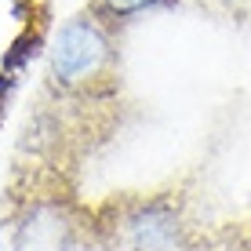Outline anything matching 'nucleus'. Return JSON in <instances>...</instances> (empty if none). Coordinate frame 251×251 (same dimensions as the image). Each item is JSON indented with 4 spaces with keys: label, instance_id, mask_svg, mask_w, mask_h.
Wrapping results in <instances>:
<instances>
[{
    "label": "nucleus",
    "instance_id": "nucleus-7",
    "mask_svg": "<svg viewBox=\"0 0 251 251\" xmlns=\"http://www.w3.org/2000/svg\"><path fill=\"white\" fill-rule=\"evenodd\" d=\"M0 251H7V248H4V240H0Z\"/></svg>",
    "mask_w": 251,
    "mask_h": 251
},
{
    "label": "nucleus",
    "instance_id": "nucleus-1",
    "mask_svg": "<svg viewBox=\"0 0 251 251\" xmlns=\"http://www.w3.org/2000/svg\"><path fill=\"white\" fill-rule=\"evenodd\" d=\"M135 102L124 76L120 33L76 11L48 44L40 88L25 113L19 150L80 178L127 131Z\"/></svg>",
    "mask_w": 251,
    "mask_h": 251
},
{
    "label": "nucleus",
    "instance_id": "nucleus-4",
    "mask_svg": "<svg viewBox=\"0 0 251 251\" xmlns=\"http://www.w3.org/2000/svg\"><path fill=\"white\" fill-rule=\"evenodd\" d=\"M182 4V0H88L84 4V11L91 15V19H99L102 25H109V29H124L127 22L142 19V15H153V11H168V7Z\"/></svg>",
    "mask_w": 251,
    "mask_h": 251
},
{
    "label": "nucleus",
    "instance_id": "nucleus-3",
    "mask_svg": "<svg viewBox=\"0 0 251 251\" xmlns=\"http://www.w3.org/2000/svg\"><path fill=\"white\" fill-rule=\"evenodd\" d=\"M84 251H211V226L189 182L117 189L91 201Z\"/></svg>",
    "mask_w": 251,
    "mask_h": 251
},
{
    "label": "nucleus",
    "instance_id": "nucleus-2",
    "mask_svg": "<svg viewBox=\"0 0 251 251\" xmlns=\"http://www.w3.org/2000/svg\"><path fill=\"white\" fill-rule=\"evenodd\" d=\"M91 201L62 168L15 153L0 193V240L7 251H84Z\"/></svg>",
    "mask_w": 251,
    "mask_h": 251
},
{
    "label": "nucleus",
    "instance_id": "nucleus-5",
    "mask_svg": "<svg viewBox=\"0 0 251 251\" xmlns=\"http://www.w3.org/2000/svg\"><path fill=\"white\" fill-rule=\"evenodd\" d=\"M211 251H251V219L211 226Z\"/></svg>",
    "mask_w": 251,
    "mask_h": 251
},
{
    "label": "nucleus",
    "instance_id": "nucleus-6",
    "mask_svg": "<svg viewBox=\"0 0 251 251\" xmlns=\"http://www.w3.org/2000/svg\"><path fill=\"white\" fill-rule=\"evenodd\" d=\"M207 11H219V15H244L251 7V0H197Z\"/></svg>",
    "mask_w": 251,
    "mask_h": 251
}]
</instances>
